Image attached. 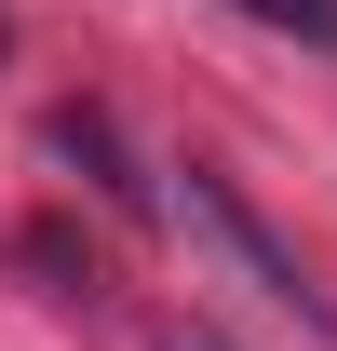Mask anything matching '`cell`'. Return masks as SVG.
<instances>
[{
	"label": "cell",
	"mask_w": 337,
	"mask_h": 351,
	"mask_svg": "<svg viewBox=\"0 0 337 351\" xmlns=\"http://www.w3.org/2000/svg\"><path fill=\"white\" fill-rule=\"evenodd\" d=\"M175 176H189V189H175V203H189V230H203V243H216L229 270H243V284H256L270 311H297V324H337V298H324V284H310V270L284 257V243H270V217H256V203H243V189H229L216 162H175Z\"/></svg>",
	"instance_id": "1"
},
{
	"label": "cell",
	"mask_w": 337,
	"mask_h": 351,
	"mask_svg": "<svg viewBox=\"0 0 337 351\" xmlns=\"http://www.w3.org/2000/svg\"><path fill=\"white\" fill-rule=\"evenodd\" d=\"M41 149H54L68 176H95V189H108L122 217H162V189H149V176L122 162V122H108V108H54V122H41Z\"/></svg>",
	"instance_id": "2"
},
{
	"label": "cell",
	"mask_w": 337,
	"mask_h": 351,
	"mask_svg": "<svg viewBox=\"0 0 337 351\" xmlns=\"http://www.w3.org/2000/svg\"><path fill=\"white\" fill-rule=\"evenodd\" d=\"M229 14H256V27H284V41H324V54H337V0H229Z\"/></svg>",
	"instance_id": "3"
},
{
	"label": "cell",
	"mask_w": 337,
	"mask_h": 351,
	"mask_svg": "<svg viewBox=\"0 0 337 351\" xmlns=\"http://www.w3.org/2000/svg\"><path fill=\"white\" fill-rule=\"evenodd\" d=\"M175 351H229V338H203V324H189V338H175Z\"/></svg>",
	"instance_id": "4"
},
{
	"label": "cell",
	"mask_w": 337,
	"mask_h": 351,
	"mask_svg": "<svg viewBox=\"0 0 337 351\" xmlns=\"http://www.w3.org/2000/svg\"><path fill=\"white\" fill-rule=\"evenodd\" d=\"M0 54H14V14H0Z\"/></svg>",
	"instance_id": "5"
}]
</instances>
